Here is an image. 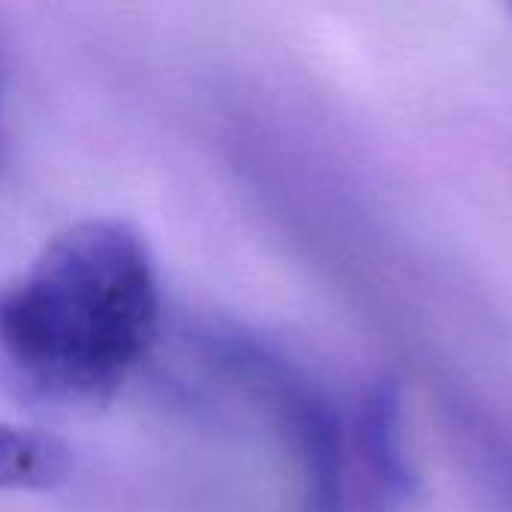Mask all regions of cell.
<instances>
[{
  "label": "cell",
  "instance_id": "7a4b0ae2",
  "mask_svg": "<svg viewBox=\"0 0 512 512\" xmlns=\"http://www.w3.org/2000/svg\"><path fill=\"white\" fill-rule=\"evenodd\" d=\"M216 357L270 399L303 468L306 510L345 512V432L327 396L279 354L240 333L216 336Z\"/></svg>",
  "mask_w": 512,
  "mask_h": 512
},
{
  "label": "cell",
  "instance_id": "3957f363",
  "mask_svg": "<svg viewBox=\"0 0 512 512\" xmlns=\"http://www.w3.org/2000/svg\"><path fill=\"white\" fill-rule=\"evenodd\" d=\"M69 474V456L57 438L39 429L0 423V489H51Z\"/></svg>",
  "mask_w": 512,
  "mask_h": 512
},
{
  "label": "cell",
  "instance_id": "277c9868",
  "mask_svg": "<svg viewBox=\"0 0 512 512\" xmlns=\"http://www.w3.org/2000/svg\"><path fill=\"white\" fill-rule=\"evenodd\" d=\"M357 447L366 462L372 480L384 489V495H396L408 489V468L399 447V423H396V402L387 387H375L363 408L357 426Z\"/></svg>",
  "mask_w": 512,
  "mask_h": 512
},
{
  "label": "cell",
  "instance_id": "6da1fadb",
  "mask_svg": "<svg viewBox=\"0 0 512 512\" xmlns=\"http://www.w3.org/2000/svg\"><path fill=\"white\" fill-rule=\"evenodd\" d=\"M159 330V279L141 234L78 222L0 285V387L30 411H96Z\"/></svg>",
  "mask_w": 512,
  "mask_h": 512
}]
</instances>
